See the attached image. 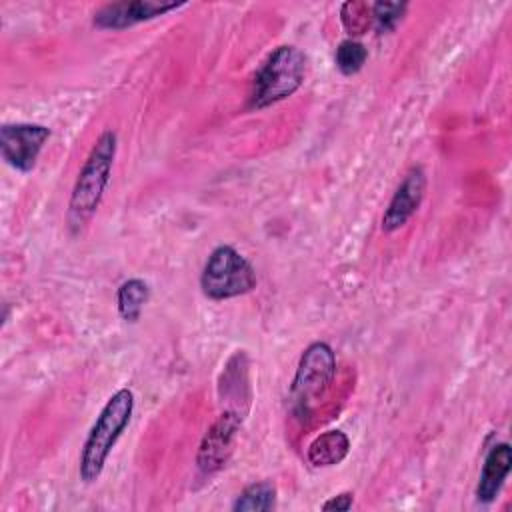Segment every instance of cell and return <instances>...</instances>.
<instances>
[{"label": "cell", "instance_id": "obj_17", "mask_svg": "<svg viewBox=\"0 0 512 512\" xmlns=\"http://www.w3.org/2000/svg\"><path fill=\"white\" fill-rule=\"evenodd\" d=\"M352 504H354V494L352 492H340V494L332 496L330 500H326L322 504V510H342V512H346V510L352 508Z\"/></svg>", "mask_w": 512, "mask_h": 512}, {"label": "cell", "instance_id": "obj_14", "mask_svg": "<svg viewBox=\"0 0 512 512\" xmlns=\"http://www.w3.org/2000/svg\"><path fill=\"white\" fill-rule=\"evenodd\" d=\"M276 508V486L270 480H260L246 486L232 504L234 512H270Z\"/></svg>", "mask_w": 512, "mask_h": 512}, {"label": "cell", "instance_id": "obj_12", "mask_svg": "<svg viewBox=\"0 0 512 512\" xmlns=\"http://www.w3.org/2000/svg\"><path fill=\"white\" fill-rule=\"evenodd\" d=\"M350 452V438L342 430H328L318 434L306 452V458L316 468L340 464Z\"/></svg>", "mask_w": 512, "mask_h": 512}, {"label": "cell", "instance_id": "obj_11", "mask_svg": "<svg viewBox=\"0 0 512 512\" xmlns=\"http://www.w3.org/2000/svg\"><path fill=\"white\" fill-rule=\"evenodd\" d=\"M512 468V448L508 442L494 444L482 464V472L476 486V500L480 504H492L500 494Z\"/></svg>", "mask_w": 512, "mask_h": 512}, {"label": "cell", "instance_id": "obj_5", "mask_svg": "<svg viewBox=\"0 0 512 512\" xmlns=\"http://www.w3.org/2000/svg\"><path fill=\"white\" fill-rule=\"evenodd\" d=\"M336 376V356L330 344L312 342L300 356L292 386L290 400L298 418H306L314 402L324 396Z\"/></svg>", "mask_w": 512, "mask_h": 512}, {"label": "cell", "instance_id": "obj_6", "mask_svg": "<svg viewBox=\"0 0 512 512\" xmlns=\"http://www.w3.org/2000/svg\"><path fill=\"white\" fill-rule=\"evenodd\" d=\"M244 418L246 414L240 410L222 408L218 418L206 430L196 454V466L204 476H210L226 466L234 452V444Z\"/></svg>", "mask_w": 512, "mask_h": 512}, {"label": "cell", "instance_id": "obj_1", "mask_svg": "<svg viewBox=\"0 0 512 512\" xmlns=\"http://www.w3.org/2000/svg\"><path fill=\"white\" fill-rule=\"evenodd\" d=\"M118 150V136L114 130H104L92 144L68 200L66 222L72 234H80L96 214L106 186L112 176V166Z\"/></svg>", "mask_w": 512, "mask_h": 512}, {"label": "cell", "instance_id": "obj_9", "mask_svg": "<svg viewBox=\"0 0 512 512\" xmlns=\"http://www.w3.org/2000/svg\"><path fill=\"white\" fill-rule=\"evenodd\" d=\"M426 194V172L422 170V166H412L402 182L398 184L396 192L392 194L382 220H380V228L384 234H392L396 230H400L420 208L422 200Z\"/></svg>", "mask_w": 512, "mask_h": 512}, {"label": "cell", "instance_id": "obj_13", "mask_svg": "<svg viewBox=\"0 0 512 512\" xmlns=\"http://www.w3.org/2000/svg\"><path fill=\"white\" fill-rule=\"evenodd\" d=\"M150 300V286L142 278H128L116 290V308L124 322H138L146 302Z\"/></svg>", "mask_w": 512, "mask_h": 512}, {"label": "cell", "instance_id": "obj_7", "mask_svg": "<svg viewBox=\"0 0 512 512\" xmlns=\"http://www.w3.org/2000/svg\"><path fill=\"white\" fill-rule=\"evenodd\" d=\"M52 130L32 122H12L0 128V154L18 172H32Z\"/></svg>", "mask_w": 512, "mask_h": 512}, {"label": "cell", "instance_id": "obj_8", "mask_svg": "<svg viewBox=\"0 0 512 512\" xmlns=\"http://www.w3.org/2000/svg\"><path fill=\"white\" fill-rule=\"evenodd\" d=\"M182 6H186V2H160V0L110 2L94 12L92 24L100 30H124L140 22H148L158 16H164Z\"/></svg>", "mask_w": 512, "mask_h": 512}, {"label": "cell", "instance_id": "obj_16", "mask_svg": "<svg viewBox=\"0 0 512 512\" xmlns=\"http://www.w3.org/2000/svg\"><path fill=\"white\" fill-rule=\"evenodd\" d=\"M408 10L406 2H374L370 4V16L374 18L378 34L392 32Z\"/></svg>", "mask_w": 512, "mask_h": 512}, {"label": "cell", "instance_id": "obj_3", "mask_svg": "<svg viewBox=\"0 0 512 512\" xmlns=\"http://www.w3.org/2000/svg\"><path fill=\"white\" fill-rule=\"evenodd\" d=\"M306 70L308 58L300 48L292 44L278 46L254 76L248 108L264 110L290 98L304 84Z\"/></svg>", "mask_w": 512, "mask_h": 512}, {"label": "cell", "instance_id": "obj_15", "mask_svg": "<svg viewBox=\"0 0 512 512\" xmlns=\"http://www.w3.org/2000/svg\"><path fill=\"white\" fill-rule=\"evenodd\" d=\"M334 60H336V68L344 76H354L364 68L368 60V50L358 40H342L336 48Z\"/></svg>", "mask_w": 512, "mask_h": 512}, {"label": "cell", "instance_id": "obj_4", "mask_svg": "<svg viewBox=\"0 0 512 512\" xmlns=\"http://www.w3.org/2000/svg\"><path fill=\"white\" fill-rule=\"evenodd\" d=\"M254 288L256 270L234 246L220 244L208 254L200 274V290L208 300H230Z\"/></svg>", "mask_w": 512, "mask_h": 512}, {"label": "cell", "instance_id": "obj_10", "mask_svg": "<svg viewBox=\"0 0 512 512\" xmlns=\"http://www.w3.org/2000/svg\"><path fill=\"white\" fill-rule=\"evenodd\" d=\"M222 408H232L248 414L250 408V380H248V358L244 350H236L224 366L220 376Z\"/></svg>", "mask_w": 512, "mask_h": 512}, {"label": "cell", "instance_id": "obj_2", "mask_svg": "<svg viewBox=\"0 0 512 512\" xmlns=\"http://www.w3.org/2000/svg\"><path fill=\"white\" fill-rule=\"evenodd\" d=\"M134 412V392L130 388L116 390L108 402L102 406L100 414L96 416L82 452H80V464L78 474L82 482L92 484L100 478L106 460L116 446L122 432L128 428Z\"/></svg>", "mask_w": 512, "mask_h": 512}]
</instances>
